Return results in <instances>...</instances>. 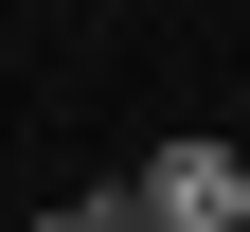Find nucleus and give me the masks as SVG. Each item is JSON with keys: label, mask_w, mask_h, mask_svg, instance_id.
I'll list each match as a JSON object with an SVG mask.
<instances>
[{"label": "nucleus", "mask_w": 250, "mask_h": 232, "mask_svg": "<svg viewBox=\"0 0 250 232\" xmlns=\"http://www.w3.org/2000/svg\"><path fill=\"white\" fill-rule=\"evenodd\" d=\"M125 196H143V232H250V143H161Z\"/></svg>", "instance_id": "nucleus-1"}, {"label": "nucleus", "mask_w": 250, "mask_h": 232, "mask_svg": "<svg viewBox=\"0 0 250 232\" xmlns=\"http://www.w3.org/2000/svg\"><path fill=\"white\" fill-rule=\"evenodd\" d=\"M36 232H143V196H54Z\"/></svg>", "instance_id": "nucleus-2"}]
</instances>
